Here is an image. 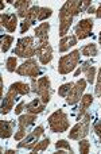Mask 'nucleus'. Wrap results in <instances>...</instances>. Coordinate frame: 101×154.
Here are the masks:
<instances>
[{
  "mask_svg": "<svg viewBox=\"0 0 101 154\" xmlns=\"http://www.w3.org/2000/svg\"><path fill=\"white\" fill-rule=\"evenodd\" d=\"M51 15H53V10H51V8L40 7V10H39V16H38V20L45 22L46 19H49Z\"/></svg>",
  "mask_w": 101,
  "mask_h": 154,
  "instance_id": "nucleus-28",
  "label": "nucleus"
},
{
  "mask_svg": "<svg viewBox=\"0 0 101 154\" xmlns=\"http://www.w3.org/2000/svg\"><path fill=\"white\" fill-rule=\"evenodd\" d=\"M92 103H93V96L91 93H86L81 97L80 100V108H78V115H77V120H80L84 115L88 112V109L91 108Z\"/></svg>",
  "mask_w": 101,
  "mask_h": 154,
  "instance_id": "nucleus-16",
  "label": "nucleus"
},
{
  "mask_svg": "<svg viewBox=\"0 0 101 154\" xmlns=\"http://www.w3.org/2000/svg\"><path fill=\"white\" fill-rule=\"evenodd\" d=\"M94 95H96L97 97H101V68L99 70V76H97L96 88H94Z\"/></svg>",
  "mask_w": 101,
  "mask_h": 154,
  "instance_id": "nucleus-31",
  "label": "nucleus"
},
{
  "mask_svg": "<svg viewBox=\"0 0 101 154\" xmlns=\"http://www.w3.org/2000/svg\"><path fill=\"white\" fill-rule=\"evenodd\" d=\"M82 66L81 68H78L77 70H76V73H74V76L76 77H78L80 76V73H85V77H86V82L88 84H93L94 82V77H96V68L93 66V61H85V62H82Z\"/></svg>",
  "mask_w": 101,
  "mask_h": 154,
  "instance_id": "nucleus-14",
  "label": "nucleus"
},
{
  "mask_svg": "<svg viewBox=\"0 0 101 154\" xmlns=\"http://www.w3.org/2000/svg\"><path fill=\"white\" fill-rule=\"evenodd\" d=\"M78 149H80V153L88 154L89 152H91V142L86 141L85 138L80 139V141H78Z\"/></svg>",
  "mask_w": 101,
  "mask_h": 154,
  "instance_id": "nucleus-29",
  "label": "nucleus"
},
{
  "mask_svg": "<svg viewBox=\"0 0 101 154\" xmlns=\"http://www.w3.org/2000/svg\"><path fill=\"white\" fill-rule=\"evenodd\" d=\"M81 54L85 57H96L99 54V49L94 43H88L81 49Z\"/></svg>",
  "mask_w": 101,
  "mask_h": 154,
  "instance_id": "nucleus-23",
  "label": "nucleus"
},
{
  "mask_svg": "<svg viewBox=\"0 0 101 154\" xmlns=\"http://www.w3.org/2000/svg\"><path fill=\"white\" fill-rule=\"evenodd\" d=\"M12 42H13V37H11V35H3L1 37V51L3 53H7V51L10 50Z\"/></svg>",
  "mask_w": 101,
  "mask_h": 154,
  "instance_id": "nucleus-26",
  "label": "nucleus"
},
{
  "mask_svg": "<svg viewBox=\"0 0 101 154\" xmlns=\"http://www.w3.org/2000/svg\"><path fill=\"white\" fill-rule=\"evenodd\" d=\"M93 131H94V134L99 137V134H100V131H101V120H96V122H94Z\"/></svg>",
  "mask_w": 101,
  "mask_h": 154,
  "instance_id": "nucleus-34",
  "label": "nucleus"
},
{
  "mask_svg": "<svg viewBox=\"0 0 101 154\" xmlns=\"http://www.w3.org/2000/svg\"><path fill=\"white\" fill-rule=\"evenodd\" d=\"M91 114L86 112L80 120L78 123L74 126V127L70 130L69 133V138L74 139V141H80V139H84L86 135L89 134V128H91Z\"/></svg>",
  "mask_w": 101,
  "mask_h": 154,
  "instance_id": "nucleus-7",
  "label": "nucleus"
},
{
  "mask_svg": "<svg viewBox=\"0 0 101 154\" xmlns=\"http://www.w3.org/2000/svg\"><path fill=\"white\" fill-rule=\"evenodd\" d=\"M49 127L53 133H65L69 128V116L62 109H57L49 116Z\"/></svg>",
  "mask_w": 101,
  "mask_h": 154,
  "instance_id": "nucleus-5",
  "label": "nucleus"
},
{
  "mask_svg": "<svg viewBox=\"0 0 101 154\" xmlns=\"http://www.w3.org/2000/svg\"><path fill=\"white\" fill-rule=\"evenodd\" d=\"M73 84H74V82H66V84L61 85V87L58 88V95L61 96V97H66L67 93H69L70 89H72Z\"/></svg>",
  "mask_w": 101,
  "mask_h": 154,
  "instance_id": "nucleus-30",
  "label": "nucleus"
},
{
  "mask_svg": "<svg viewBox=\"0 0 101 154\" xmlns=\"http://www.w3.org/2000/svg\"><path fill=\"white\" fill-rule=\"evenodd\" d=\"M99 138H100V142H101V131H100V134H99Z\"/></svg>",
  "mask_w": 101,
  "mask_h": 154,
  "instance_id": "nucleus-39",
  "label": "nucleus"
},
{
  "mask_svg": "<svg viewBox=\"0 0 101 154\" xmlns=\"http://www.w3.org/2000/svg\"><path fill=\"white\" fill-rule=\"evenodd\" d=\"M43 134H45V128H43V126H38V127L34 128L30 134H27L22 141H19L18 149H28V150H31L32 147L39 142V138L43 135Z\"/></svg>",
  "mask_w": 101,
  "mask_h": 154,
  "instance_id": "nucleus-11",
  "label": "nucleus"
},
{
  "mask_svg": "<svg viewBox=\"0 0 101 154\" xmlns=\"http://www.w3.org/2000/svg\"><path fill=\"white\" fill-rule=\"evenodd\" d=\"M31 91L34 93H37L38 97L42 99V101L45 104H47L51 99V93H53V89H51V82L50 79L47 76L40 77V79H31Z\"/></svg>",
  "mask_w": 101,
  "mask_h": 154,
  "instance_id": "nucleus-3",
  "label": "nucleus"
},
{
  "mask_svg": "<svg viewBox=\"0 0 101 154\" xmlns=\"http://www.w3.org/2000/svg\"><path fill=\"white\" fill-rule=\"evenodd\" d=\"M18 24V14H1V26L7 31L13 32Z\"/></svg>",
  "mask_w": 101,
  "mask_h": 154,
  "instance_id": "nucleus-15",
  "label": "nucleus"
},
{
  "mask_svg": "<svg viewBox=\"0 0 101 154\" xmlns=\"http://www.w3.org/2000/svg\"><path fill=\"white\" fill-rule=\"evenodd\" d=\"M80 50H73L67 56H64L59 58L58 62V73L59 75H69L70 72L76 69L80 64Z\"/></svg>",
  "mask_w": 101,
  "mask_h": 154,
  "instance_id": "nucleus-6",
  "label": "nucleus"
},
{
  "mask_svg": "<svg viewBox=\"0 0 101 154\" xmlns=\"http://www.w3.org/2000/svg\"><path fill=\"white\" fill-rule=\"evenodd\" d=\"M35 120H37V115L28 114V112L19 116V119H18V133L15 134V141H18V142L22 141V139L27 135L30 127L35 123Z\"/></svg>",
  "mask_w": 101,
  "mask_h": 154,
  "instance_id": "nucleus-8",
  "label": "nucleus"
},
{
  "mask_svg": "<svg viewBox=\"0 0 101 154\" xmlns=\"http://www.w3.org/2000/svg\"><path fill=\"white\" fill-rule=\"evenodd\" d=\"M30 27H31V24H30L26 20V19H23V22L20 23V34H24V32H27Z\"/></svg>",
  "mask_w": 101,
  "mask_h": 154,
  "instance_id": "nucleus-32",
  "label": "nucleus"
},
{
  "mask_svg": "<svg viewBox=\"0 0 101 154\" xmlns=\"http://www.w3.org/2000/svg\"><path fill=\"white\" fill-rule=\"evenodd\" d=\"M96 10H97V8L94 7V5H91V7L86 10V12H88V14H96Z\"/></svg>",
  "mask_w": 101,
  "mask_h": 154,
  "instance_id": "nucleus-35",
  "label": "nucleus"
},
{
  "mask_svg": "<svg viewBox=\"0 0 101 154\" xmlns=\"http://www.w3.org/2000/svg\"><path fill=\"white\" fill-rule=\"evenodd\" d=\"M93 19L92 18H86V19H82L77 23L76 26V37L77 39H85V38L91 37L92 35V30H93Z\"/></svg>",
  "mask_w": 101,
  "mask_h": 154,
  "instance_id": "nucleus-13",
  "label": "nucleus"
},
{
  "mask_svg": "<svg viewBox=\"0 0 101 154\" xmlns=\"http://www.w3.org/2000/svg\"><path fill=\"white\" fill-rule=\"evenodd\" d=\"M76 45H77V37L76 35H66V37L61 38V41H59V51L65 53Z\"/></svg>",
  "mask_w": 101,
  "mask_h": 154,
  "instance_id": "nucleus-19",
  "label": "nucleus"
},
{
  "mask_svg": "<svg viewBox=\"0 0 101 154\" xmlns=\"http://www.w3.org/2000/svg\"><path fill=\"white\" fill-rule=\"evenodd\" d=\"M35 48H37V56L39 58L40 64L42 65L50 64L51 60H53V48L49 43V38L38 39Z\"/></svg>",
  "mask_w": 101,
  "mask_h": 154,
  "instance_id": "nucleus-9",
  "label": "nucleus"
},
{
  "mask_svg": "<svg viewBox=\"0 0 101 154\" xmlns=\"http://www.w3.org/2000/svg\"><path fill=\"white\" fill-rule=\"evenodd\" d=\"M39 10H40V7H38V5H32V7L28 10V12H27V15H26V18H24V19H26V20L28 22L31 26L38 20V16H39Z\"/></svg>",
  "mask_w": 101,
  "mask_h": 154,
  "instance_id": "nucleus-22",
  "label": "nucleus"
},
{
  "mask_svg": "<svg viewBox=\"0 0 101 154\" xmlns=\"http://www.w3.org/2000/svg\"><path fill=\"white\" fill-rule=\"evenodd\" d=\"M55 149L59 154H64L65 152L73 153V149H72V146H70V143L67 141H65V139H59V141H57Z\"/></svg>",
  "mask_w": 101,
  "mask_h": 154,
  "instance_id": "nucleus-24",
  "label": "nucleus"
},
{
  "mask_svg": "<svg viewBox=\"0 0 101 154\" xmlns=\"http://www.w3.org/2000/svg\"><path fill=\"white\" fill-rule=\"evenodd\" d=\"M49 145H50V139H49V138H45V139H42V141L38 142V143L31 149V152H32V154L45 152V150L49 147Z\"/></svg>",
  "mask_w": 101,
  "mask_h": 154,
  "instance_id": "nucleus-25",
  "label": "nucleus"
},
{
  "mask_svg": "<svg viewBox=\"0 0 101 154\" xmlns=\"http://www.w3.org/2000/svg\"><path fill=\"white\" fill-rule=\"evenodd\" d=\"M16 152H15V150H7V152H5L4 154H15Z\"/></svg>",
  "mask_w": 101,
  "mask_h": 154,
  "instance_id": "nucleus-37",
  "label": "nucleus"
},
{
  "mask_svg": "<svg viewBox=\"0 0 101 154\" xmlns=\"http://www.w3.org/2000/svg\"><path fill=\"white\" fill-rule=\"evenodd\" d=\"M86 80L81 79L78 80V81H76L74 84H73L72 89H70V92L67 93L66 96V103L69 104V106H74V104H77L78 101L81 100V97H82L84 95V91H85L86 88Z\"/></svg>",
  "mask_w": 101,
  "mask_h": 154,
  "instance_id": "nucleus-12",
  "label": "nucleus"
},
{
  "mask_svg": "<svg viewBox=\"0 0 101 154\" xmlns=\"http://www.w3.org/2000/svg\"><path fill=\"white\" fill-rule=\"evenodd\" d=\"M13 7H15L18 16L20 18H26L28 10L31 8V2L30 0H18V2H13Z\"/></svg>",
  "mask_w": 101,
  "mask_h": 154,
  "instance_id": "nucleus-18",
  "label": "nucleus"
},
{
  "mask_svg": "<svg viewBox=\"0 0 101 154\" xmlns=\"http://www.w3.org/2000/svg\"><path fill=\"white\" fill-rule=\"evenodd\" d=\"M99 42H100V45H101V32H100V35H99Z\"/></svg>",
  "mask_w": 101,
  "mask_h": 154,
  "instance_id": "nucleus-38",
  "label": "nucleus"
},
{
  "mask_svg": "<svg viewBox=\"0 0 101 154\" xmlns=\"http://www.w3.org/2000/svg\"><path fill=\"white\" fill-rule=\"evenodd\" d=\"M49 31H50V23H40L39 26L35 29V37H37L38 39L49 38Z\"/></svg>",
  "mask_w": 101,
  "mask_h": 154,
  "instance_id": "nucleus-21",
  "label": "nucleus"
},
{
  "mask_svg": "<svg viewBox=\"0 0 101 154\" xmlns=\"http://www.w3.org/2000/svg\"><path fill=\"white\" fill-rule=\"evenodd\" d=\"M16 73H18L19 76L37 79L38 76H40V73H42V69H40V66L37 64V61H35L34 58H28L26 62H23L20 66H18V69H16Z\"/></svg>",
  "mask_w": 101,
  "mask_h": 154,
  "instance_id": "nucleus-10",
  "label": "nucleus"
},
{
  "mask_svg": "<svg viewBox=\"0 0 101 154\" xmlns=\"http://www.w3.org/2000/svg\"><path fill=\"white\" fill-rule=\"evenodd\" d=\"M23 108H26V101H20V103L15 107V114L19 115L22 111H23Z\"/></svg>",
  "mask_w": 101,
  "mask_h": 154,
  "instance_id": "nucleus-33",
  "label": "nucleus"
},
{
  "mask_svg": "<svg viewBox=\"0 0 101 154\" xmlns=\"http://www.w3.org/2000/svg\"><path fill=\"white\" fill-rule=\"evenodd\" d=\"M46 108V104L42 101V99L38 97V99H32L30 103L26 104V109L28 114H34V115H38L40 112H43Z\"/></svg>",
  "mask_w": 101,
  "mask_h": 154,
  "instance_id": "nucleus-17",
  "label": "nucleus"
},
{
  "mask_svg": "<svg viewBox=\"0 0 101 154\" xmlns=\"http://www.w3.org/2000/svg\"><path fill=\"white\" fill-rule=\"evenodd\" d=\"M13 122H10V120H1L0 122V137L1 139H7L12 135L13 131Z\"/></svg>",
  "mask_w": 101,
  "mask_h": 154,
  "instance_id": "nucleus-20",
  "label": "nucleus"
},
{
  "mask_svg": "<svg viewBox=\"0 0 101 154\" xmlns=\"http://www.w3.org/2000/svg\"><path fill=\"white\" fill-rule=\"evenodd\" d=\"M35 54H37V48L34 43V37H24L16 42L13 56H18L20 58H32Z\"/></svg>",
  "mask_w": 101,
  "mask_h": 154,
  "instance_id": "nucleus-4",
  "label": "nucleus"
},
{
  "mask_svg": "<svg viewBox=\"0 0 101 154\" xmlns=\"http://www.w3.org/2000/svg\"><path fill=\"white\" fill-rule=\"evenodd\" d=\"M31 92V88H30L28 84L26 82H13L11 84V87L8 88L5 96H3V101H1V115H7L11 109L13 108V104L18 100L19 96H24L28 95Z\"/></svg>",
  "mask_w": 101,
  "mask_h": 154,
  "instance_id": "nucleus-2",
  "label": "nucleus"
},
{
  "mask_svg": "<svg viewBox=\"0 0 101 154\" xmlns=\"http://www.w3.org/2000/svg\"><path fill=\"white\" fill-rule=\"evenodd\" d=\"M92 5L91 0H84V2H78V0H72V2H66L61 7L58 14L59 18V35L62 38L66 37L69 29L73 23V19L77 15L82 12H86L89 7Z\"/></svg>",
  "mask_w": 101,
  "mask_h": 154,
  "instance_id": "nucleus-1",
  "label": "nucleus"
},
{
  "mask_svg": "<svg viewBox=\"0 0 101 154\" xmlns=\"http://www.w3.org/2000/svg\"><path fill=\"white\" fill-rule=\"evenodd\" d=\"M5 68H7V70L10 73L12 72H16V69H18V60H16V57H8L7 61H5Z\"/></svg>",
  "mask_w": 101,
  "mask_h": 154,
  "instance_id": "nucleus-27",
  "label": "nucleus"
},
{
  "mask_svg": "<svg viewBox=\"0 0 101 154\" xmlns=\"http://www.w3.org/2000/svg\"><path fill=\"white\" fill-rule=\"evenodd\" d=\"M96 18L97 19H101V4L99 5V8L96 10Z\"/></svg>",
  "mask_w": 101,
  "mask_h": 154,
  "instance_id": "nucleus-36",
  "label": "nucleus"
}]
</instances>
